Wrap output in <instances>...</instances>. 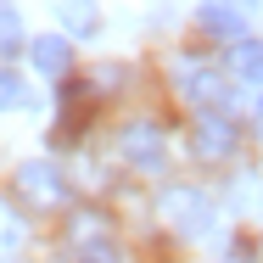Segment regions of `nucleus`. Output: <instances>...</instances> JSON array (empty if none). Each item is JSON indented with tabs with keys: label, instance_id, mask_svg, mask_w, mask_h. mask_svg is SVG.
Listing matches in <instances>:
<instances>
[{
	"label": "nucleus",
	"instance_id": "obj_12",
	"mask_svg": "<svg viewBox=\"0 0 263 263\" xmlns=\"http://www.w3.org/2000/svg\"><path fill=\"white\" fill-rule=\"evenodd\" d=\"M17 101H23V84H17V73H11V67H0V112H11Z\"/></svg>",
	"mask_w": 263,
	"mask_h": 263
},
{
	"label": "nucleus",
	"instance_id": "obj_1",
	"mask_svg": "<svg viewBox=\"0 0 263 263\" xmlns=\"http://www.w3.org/2000/svg\"><path fill=\"white\" fill-rule=\"evenodd\" d=\"M157 213H162V224H174V230L191 235V241L213 235V224H218V208H213V196L202 185H168L157 196Z\"/></svg>",
	"mask_w": 263,
	"mask_h": 263
},
{
	"label": "nucleus",
	"instance_id": "obj_5",
	"mask_svg": "<svg viewBox=\"0 0 263 263\" xmlns=\"http://www.w3.org/2000/svg\"><path fill=\"white\" fill-rule=\"evenodd\" d=\"M118 152H123V162L129 168H140V174H162V162H168V140H162L157 123H129L123 135H118Z\"/></svg>",
	"mask_w": 263,
	"mask_h": 263
},
{
	"label": "nucleus",
	"instance_id": "obj_16",
	"mask_svg": "<svg viewBox=\"0 0 263 263\" xmlns=\"http://www.w3.org/2000/svg\"><path fill=\"white\" fill-rule=\"evenodd\" d=\"M84 263H90V258H84Z\"/></svg>",
	"mask_w": 263,
	"mask_h": 263
},
{
	"label": "nucleus",
	"instance_id": "obj_3",
	"mask_svg": "<svg viewBox=\"0 0 263 263\" xmlns=\"http://www.w3.org/2000/svg\"><path fill=\"white\" fill-rule=\"evenodd\" d=\"M34 208H62L73 191H67V179H62V168H56L51 157H28V162H17V179H11Z\"/></svg>",
	"mask_w": 263,
	"mask_h": 263
},
{
	"label": "nucleus",
	"instance_id": "obj_2",
	"mask_svg": "<svg viewBox=\"0 0 263 263\" xmlns=\"http://www.w3.org/2000/svg\"><path fill=\"white\" fill-rule=\"evenodd\" d=\"M174 84H179V96L196 106V112H230V106H235V90H241L235 79H224L208 62H179Z\"/></svg>",
	"mask_w": 263,
	"mask_h": 263
},
{
	"label": "nucleus",
	"instance_id": "obj_9",
	"mask_svg": "<svg viewBox=\"0 0 263 263\" xmlns=\"http://www.w3.org/2000/svg\"><path fill=\"white\" fill-rule=\"evenodd\" d=\"M56 11H62V28H67V34H96V28H101L96 0H56Z\"/></svg>",
	"mask_w": 263,
	"mask_h": 263
},
{
	"label": "nucleus",
	"instance_id": "obj_10",
	"mask_svg": "<svg viewBox=\"0 0 263 263\" xmlns=\"http://www.w3.org/2000/svg\"><path fill=\"white\" fill-rule=\"evenodd\" d=\"M28 45H34V40L23 34V17H17V11L0 0V62H11V56H17V51H28Z\"/></svg>",
	"mask_w": 263,
	"mask_h": 263
},
{
	"label": "nucleus",
	"instance_id": "obj_15",
	"mask_svg": "<svg viewBox=\"0 0 263 263\" xmlns=\"http://www.w3.org/2000/svg\"><path fill=\"white\" fill-rule=\"evenodd\" d=\"M247 6H258V0H247Z\"/></svg>",
	"mask_w": 263,
	"mask_h": 263
},
{
	"label": "nucleus",
	"instance_id": "obj_13",
	"mask_svg": "<svg viewBox=\"0 0 263 263\" xmlns=\"http://www.w3.org/2000/svg\"><path fill=\"white\" fill-rule=\"evenodd\" d=\"M79 90H84V84H67V90H62V101L73 106V101H79ZM73 129H79V112H67V118H62V140H73Z\"/></svg>",
	"mask_w": 263,
	"mask_h": 263
},
{
	"label": "nucleus",
	"instance_id": "obj_6",
	"mask_svg": "<svg viewBox=\"0 0 263 263\" xmlns=\"http://www.w3.org/2000/svg\"><path fill=\"white\" fill-rule=\"evenodd\" d=\"M196 23L218 40H247V11L241 0H196Z\"/></svg>",
	"mask_w": 263,
	"mask_h": 263
},
{
	"label": "nucleus",
	"instance_id": "obj_11",
	"mask_svg": "<svg viewBox=\"0 0 263 263\" xmlns=\"http://www.w3.org/2000/svg\"><path fill=\"white\" fill-rule=\"evenodd\" d=\"M17 247H23V218L6 213V202H0V258H11Z\"/></svg>",
	"mask_w": 263,
	"mask_h": 263
},
{
	"label": "nucleus",
	"instance_id": "obj_4",
	"mask_svg": "<svg viewBox=\"0 0 263 263\" xmlns=\"http://www.w3.org/2000/svg\"><path fill=\"white\" fill-rule=\"evenodd\" d=\"M235 146H241V129H235V118H230V112H196L191 152H196L202 162H224V157H235Z\"/></svg>",
	"mask_w": 263,
	"mask_h": 263
},
{
	"label": "nucleus",
	"instance_id": "obj_8",
	"mask_svg": "<svg viewBox=\"0 0 263 263\" xmlns=\"http://www.w3.org/2000/svg\"><path fill=\"white\" fill-rule=\"evenodd\" d=\"M28 56H34V67H40L45 79H67V67H73V45H67L62 34L34 40V45H28Z\"/></svg>",
	"mask_w": 263,
	"mask_h": 263
},
{
	"label": "nucleus",
	"instance_id": "obj_14",
	"mask_svg": "<svg viewBox=\"0 0 263 263\" xmlns=\"http://www.w3.org/2000/svg\"><path fill=\"white\" fill-rule=\"evenodd\" d=\"M258 135H263V96H258Z\"/></svg>",
	"mask_w": 263,
	"mask_h": 263
},
{
	"label": "nucleus",
	"instance_id": "obj_7",
	"mask_svg": "<svg viewBox=\"0 0 263 263\" xmlns=\"http://www.w3.org/2000/svg\"><path fill=\"white\" fill-rule=\"evenodd\" d=\"M224 62H230V79L241 90H258L263 96V40H252V34L247 40H230V56Z\"/></svg>",
	"mask_w": 263,
	"mask_h": 263
}]
</instances>
